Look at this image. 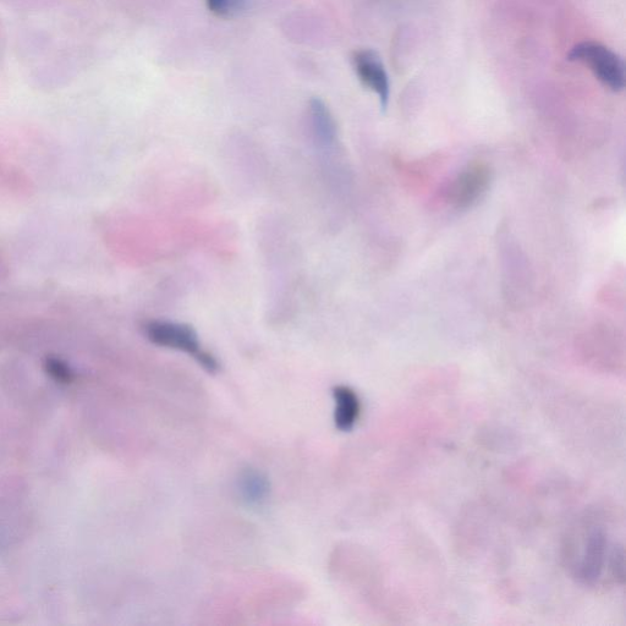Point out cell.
<instances>
[{"label":"cell","instance_id":"cell-1","mask_svg":"<svg viewBox=\"0 0 626 626\" xmlns=\"http://www.w3.org/2000/svg\"><path fill=\"white\" fill-rule=\"evenodd\" d=\"M145 336L157 347L183 351L210 373L219 371V362L201 347L194 328L185 323L152 321L144 327Z\"/></svg>","mask_w":626,"mask_h":626},{"label":"cell","instance_id":"cell-2","mask_svg":"<svg viewBox=\"0 0 626 626\" xmlns=\"http://www.w3.org/2000/svg\"><path fill=\"white\" fill-rule=\"evenodd\" d=\"M568 59L589 67L597 80L607 89L620 92L625 87V65L623 59L612 49L597 42H582L571 49Z\"/></svg>","mask_w":626,"mask_h":626},{"label":"cell","instance_id":"cell-3","mask_svg":"<svg viewBox=\"0 0 626 626\" xmlns=\"http://www.w3.org/2000/svg\"><path fill=\"white\" fill-rule=\"evenodd\" d=\"M608 556V534L601 525L591 526L582 543L575 576L582 584L595 586L601 579Z\"/></svg>","mask_w":626,"mask_h":626},{"label":"cell","instance_id":"cell-4","mask_svg":"<svg viewBox=\"0 0 626 626\" xmlns=\"http://www.w3.org/2000/svg\"><path fill=\"white\" fill-rule=\"evenodd\" d=\"M353 65L362 85L376 93L380 98L381 108L386 111L391 96V84L380 54L373 49H361L354 53Z\"/></svg>","mask_w":626,"mask_h":626},{"label":"cell","instance_id":"cell-5","mask_svg":"<svg viewBox=\"0 0 626 626\" xmlns=\"http://www.w3.org/2000/svg\"><path fill=\"white\" fill-rule=\"evenodd\" d=\"M235 490L241 503L246 507L261 508L271 497V480L262 470L249 466L241 470L236 477Z\"/></svg>","mask_w":626,"mask_h":626},{"label":"cell","instance_id":"cell-6","mask_svg":"<svg viewBox=\"0 0 626 626\" xmlns=\"http://www.w3.org/2000/svg\"><path fill=\"white\" fill-rule=\"evenodd\" d=\"M490 170L485 164H472L460 175L452 189V202L458 207H468L474 203L490 184Z\"/></svg>","mask_w":626,"mask_h":626},{"label":"cell","instance_id":"cell-7","mask_svg":"<svg viewBox=\"0 0 626 626\" xmlns=\"http://www.w3.org/2000/svg\"><path fill=\"white\" fill-rule=\"evenodd\" d=\"M334 425L339 431L349 432L353 430L360 419L361 402L359 395L353 388L348 386H336L333 388Z\"/></svg>","mask_w":626,"mask_h":626},{"label":"cell","instance_id":"cell-8","mask_svg":"<svg viewBox=\"0 0 626 626\" xmlns=\"http://www.w3.org/2000/svg\"><path fill=\"white\" fill-rule=\"evenodd\" d=\"M310 123L318 144L329 146L336 141L337 125L321 98H312L309 104Z\"/></svg>","mask_w":626,"mask_h":626},{"label":"cell","instance_id":"cell-9","mask_svg":"<svg viewBox=\"0 0 626 626\" xmlns=\"http://www.w3.org/2000/svg\"><path fill=\"white\" fill-rule=\"evenodd\" d=\"M245 0H206L210 12L221 18H229L240 12L244 7Z\"/></svg>","mask_w":626,"mask_h":626},{"label":"cell","instance_id":"cell-10","mask_svg":"<svg viewBox=\"0 0 626 626\" xmlns=\"http://www.w3.org/2000/svg\"><path fill=\"white\" fill-rule=\"evenodd\" d=\"M46 370L54 380L59 382H69L73 378V372L64 361L56 358H48L46 361Z\"/></svg>","mask_w":626,"mask_h":626}]
</instances>
